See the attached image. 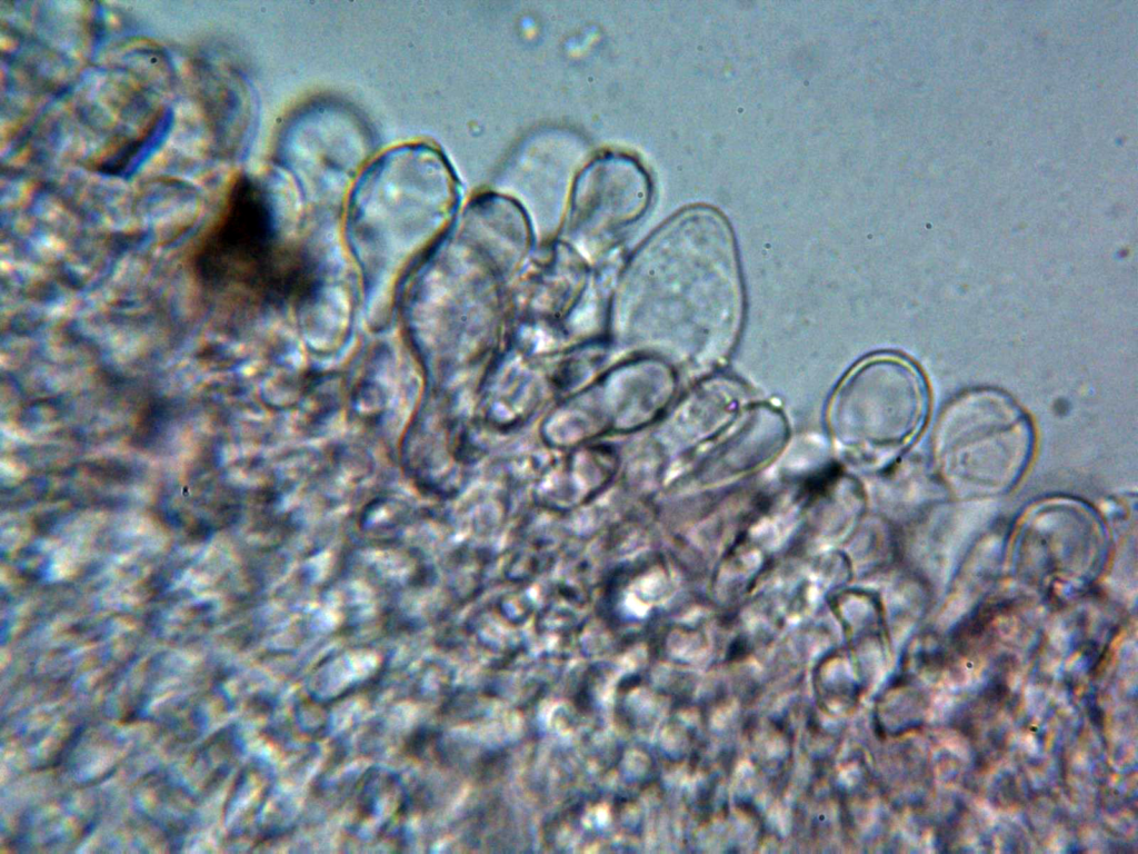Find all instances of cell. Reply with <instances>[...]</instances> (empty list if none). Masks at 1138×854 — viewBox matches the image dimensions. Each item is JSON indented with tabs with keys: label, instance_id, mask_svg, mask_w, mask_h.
Masks as SVG:
<instances>
[{
	"label": "cell",
	"instance_id": "6da1fadb",
	"mask_svg": "<svg viewBox=\"0 0 1138 854\" xmlns=\"http://www.w3.org/2000/svg\"><path fill=\"white\" fill-rule=\"evenodd\" d=\"M292 186L281 170L266 181L238 177L231 183L189 258L191 277L204 295L248 302L276 292L278 277L293 269L284 266L278 221Z\"/></svg>",
	"mask_w": 1138,
	"mask_h": 854
},
{
	"label": "cell",
	"instance_id": "7a4b0ae2",
	"mask_svg": "<svg viewBox=\"0 0 1138 854\" xmlns=\"http://www.w3.org/2000/svg\"><path fill=\"white\" fill-rule=\"evenodd\" d=\"M1035 448L1029 416L1007 393L972 388L952 397L937 416L930 455L958 494L987 496L1009 489Z\"/></svg>",
	"mask_w": 1138,
	"mask_h": 854
},
{
	"label": "cell",
	"instance_id": "3957f363",
	"mask_svg": "<svg viewBox=\"0 0 1138 854\" xmlns=\"http://www.w3.org/2000/svg\"><path fill=\"white\" fill-rule=\"evenodd\" d=\"M446 158L426 143L393 148L357 178L351 195L358 241L376 249L408 248L426 238L457 198Z\"/></svg>",
	"mask_w": 1138,
	"mask_h": 854
},
{
	"label": "cell",
	"instance_id": "277c9868",
	"mask_svg": "<svg viewBox=\"0 0 1138 854\" xmlns=\"http://www.w3.org/2000/svg\"><path fill=\"white\" fill-rule=\"evenodd\" d=\"M371 149L369 129L356 113L340 105L317 103L282 128L277 156L295 187L325 196L353 187Z\"/></svg>",
	"mask_w": 1138,
	"mask_h": 854
},
{
	"label": "cell",
	"instance_id": "5b68a950",
	"mask_svg": "<svg viewBox=\"0 0 1138 854\" xmlns=\"http://www.w3.org/2000/svg\"><path fill=\"white\" fill-rule=\"evenodd\" d=\"M1027 525L1020 552L1029 578H1091L1101 559L1104 539L1096 520L1081 508L1061 506V525Z\"/></svg>",
	"mask_w": 1138,
	"mask_h": 854
},
{
	"label": "cell",
	"instance_id": "8992f818",
	"mask_svg": "<svg viewBox=\"0 0 1138 854\" xmlns=\"http://www.w3.org/2000/svg\"><path fill=\"white\" fill-rule=\"evenodd\" d=\"M649 196L648 176L637 161L607 155L593 160L577 178L573 216L588 230H608L638 216Z\"/></svg>",
	"mask_w": 1138,
	"mask_h": 854
}]
</instances>
